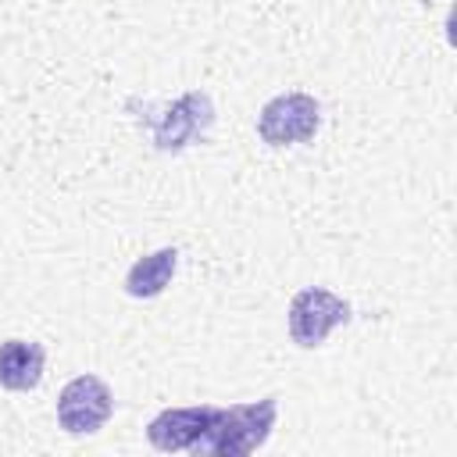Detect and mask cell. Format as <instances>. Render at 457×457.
Listing matches in <instances>:
<instances>
[{
  "label": "cell",
  "mask_w": 457,
  "mask_h": 457,
  "mask_svg": "<svg viewBox=\"0 0 457 457\" xmlns=\"http://www.w3.org/2000/svg\"><path fill=\"white\" fill-rule=\"evenodd\" d=\"M275 418H278V396L232 403V407H214V418H211L207 432L196 439L193 453H211V457L253 453L257 446L268 443V436L275 428Z\"/></svg>",
  "instance_id": "1"
},
{
  "label": "cell",
  "mask_w": 457,
  "mask_h": 457,
  "mask_svg": "<svg viewBox=\"0 0 457 457\" xmlns=\"http://www.w3.org/2000/svg\"><path fill=\"white\" fill-rule=\"evenodd\" d=\"M350 314L353 311L339 293L321 289V286H307L289 300V336L296 346L314 350L328 339V332L336 325H346Z\"/></svg>",
  "instance_id": "2"
},
{
  "label": "cell",
  "mask_w": 457,
  "mask_h": 457,
  "mask_svg": "<svg viewBox=\"0 0 457 457\" xmlns=\"http://www.w3.org/2000/svg\"><path fill=\"white\" fill-rule=\"evenodd\" d=\"M321 125V104L311 93H278L257 114V132L268 146H289L314 139Z\"/></svg>",
  "instance_id": "3"
},
{
  "label": "cell",
  "mask_w": 457,
  "mask_h": 457,
  "mask_svg": "<svg viewBox=\"0 0 457 457\" xmlns=\"http://www.w3.org/2000/svg\"><path fill=\"white\" fill-rule=\"evenodd\" d=\"M114 393L100 375H75L57 396V425L68 436H93L107 425Z\"/></svg>",
  "instance_id": "4"
},
{
  "label": "cell",
  "mask_w": 457,
  "mask_h": 457,
  "mask_svg": "<svg viewBox=\"0 0 457 457\" xmlns=\"http://www.w3.org/2000/svg\"><path fill=\"white\" fill-rule=\"evenodd\" d=\"M214 418V403H196V407H168L161 414L150 418L146 425V439L154 450L161 453H179V450H193L196 439L207 432Z\"/></svg>",
  "instance_id": "5"
},
{
  "label": "cell",
  "mask_w": 457,
  "mask_h": 457,
  "mask_svg": "<svg viewBox=\"0 0 457 457\" xmlns=\"http://www.w3.org/2000/svg\"><path fill=\"white\" fill-rule=\"evenodd\" d=\"M46 350L36 339H4L0 343V386L11 393H29L43 382Z\"/></svg>",
  "instance_id": "6"
},
{
  "label": "cell",
  "mask_w": 457,
  "mask_h": 457,
  "mask_svg": "<svg viewBox=\"0 0 457 457\" xmlns=\"http://www.w3.org/2000/svg\"><path fill=\"white\" fill-rule=\"evenodd\" d=\"M204 125H211V100H207L204 93H189V96H182V100L168 111V118H161V125L154 129V139H157L161 150H179V146H186V143L196 136V129H204Z\"/></svg>",
  "instance_id": "7"
},
{
  "label": "cell",
  "mask_w": 457,
  "mask_h": 457,
  "mask_svg": "<svg viewBox=\"0 0 457 457\" xmlns=\"http://www.w3.org/2000/svg\"><path fill=\"white\" fill-rule=\"evenodd\" d=\"M175 264H179V250L175 246H161V250L139 257L125 275V293L136 296V300H150V296L164 293L171 275H175Z\"/></svg>",
  "instance_id": "8"
}]
</instances>
